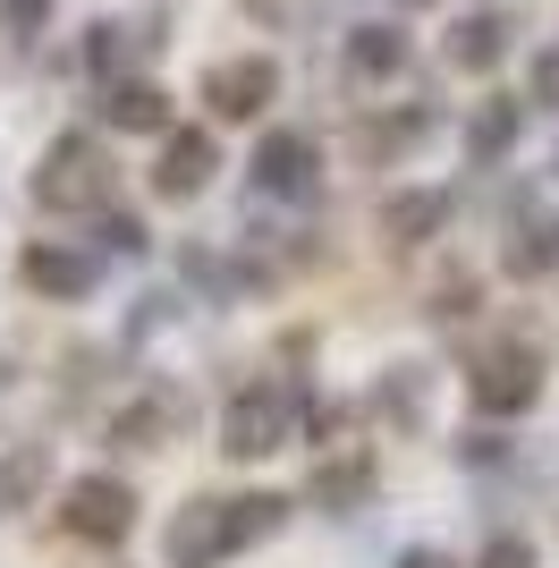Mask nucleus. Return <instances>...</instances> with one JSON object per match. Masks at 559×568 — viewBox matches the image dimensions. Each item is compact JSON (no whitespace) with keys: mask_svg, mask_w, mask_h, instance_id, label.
<instances>
[{"mask_svg":"<svg viewBox=\"0 0 559 568\" xmlns=\"http://www.w3.org/2000/svg\"><path fill=\"white\" fill-rule=\"evenodd\" d=\"M288 526V500L280 493H237V500H186L170 518V568H221L246 544H272Z\"/></svg>","mask_w":559,"mask_h":568,"instance_id":"1","label":"nucleus"},{"mask_svg":"<svg viewBox=\"0 0 559 568\" xmlns=\"http://www.w3.org/2000/svg\"><path fill=\"white\" fill-rule=\"evenodd\" d=\"M517 281H551L559 272V213H517L509 230V255H500Z\"/></svg>","mask_w":559,"mask_h":568,"instance_id":"13","label":"nucleus"},{"mask_svg":"<svg viewBox=\"0 0 559 568\" xmlns=\"http://www.w3.org/2000/svg\"><path fill=\"white\" fill-rule=\"evenodd\" d=\"M246 9H255V18H280V26H297V18H305V0H246Z\"/></svg>","mask_w":559,"mask_h":568,"instance_id":"23","label":"nucleus"},{"mask_svg":"<svg viewBox=\"0 0 559 568\" xmlns=\"http://www.w3.org/2000/svg\"><path fill=\"white\" fill-rule=\"evenodd\" d=\"M93 281H102V263L85 246H34L26 255V288H43V297H93Z\"/></svg>","mask_w":559,"mask_h":568,"instance_id":"9","label":"nucleus"},{"mask_svg":"<svg viewBox=\"0 0 559 568\" xmlns=\"http://www.w3.org/2000/svg\"><path fill=\"white\" fill-rule=\"evenodd\" d=\"M339 60H348V77H356V85H382V77H398V69H407V34H398L390 18H373V26H356L348 43H339Z\"/></svg>","mask_w":559,"mask_h":568,"instance_id":"10","label":"nucleus"},{"mask_svg":"<svg viewBox=\"0 0 559 568\" xmlns=\"http://www.w3.org/2000/svg\"><path fill=\"white\" fill-rule=\"evenodd\" d=\"M280 94V69L263 60V51H246V60H221V69L204 77V102L212 119H263V102Z\"/></svg>","mask_w":559,"mask_h":568,"instance_id":"7","label":"nucleus"},{"mask_svg":"<svg viewBox=\"0 0 559 568\" xmlns=\"http://www.w3.org/2000/svg\"><path fill=\"white\" fill-rule=\"evenodd\" d=\"M60 526L85 535V544H128V526H136V493H128L119 475H77L69 493H60Z\"/></svg>","mask_w":559,"mask_h":568,"instance_id":"4","label":"nucleus"},{"mask_svg":"<svg viewBox=\"0 0 559 568\" xmlns=\"http://www.w3.org/2000/svg\"><path fill=\"white\" fill-rule=\"evenodd\" d=\"M297 425H305V390L297 382H246V390L230 399V416H221V450L230 458H272V450L297 442Z\"/></svg>","mask_w":559,"mask_h":568,"instance_id":"2","label":"nucleus"},{"mask_svg":"<svg viewBox=\"0 0 559 568\" xmlns=\"http://www.w3.org/2000/svg\"><path fill=\"white\" fill-rule=\"evenodd\" d=\"M433 136V111H407V119H373L365 128V153H407V144Z\"/></svg>","mask_w":559,"mask_h":568,"instance_id":"19","label":"nucleus"},{"mask_svg":"<svg viewBox=\"0 0 559 568\" xmlns=\"http://www.w3.org/2000/svg\"><path fill=\"white\" fill-rule=\"evenodd\" d=\"M314 179H323V153H314V136H297V128H272V136L255 144V195L305 204V195H314Z\"/></svg>","mask_w":559,"mask_h":568,"instance_id":"6","label":"nucleus"},{"mask_svg":"<svg viewBox=\"0 0 559 568\" xmlns=\"http://www.w3.org/2000/svg\"><path fill=\"white\" fill-rule=\"evenodd\" d=\"M43 475H51L43 442H18V450L0 458V509H26V500L43 493Z\"/></svg>","mask_w":559,"mask_h":568,"instance_id":"18","label":"nucleus"},{"mask_svg":"<svg viewBox=\"0 0 559 568\" xmlns=\"http://www.w3.org/2000/svg\"><path fill=\"white\" fill-rule=\"evenodd\" d=\"M466 399L484 407V416H526V407L542 399V356H535V348H500V356H484V365L466 374Z\"/></svg>","mask_w":559,"mask_h":568,"instance_id":"5","label":"nucleus"},{"mask_svg":"<svg viewBox=\"0 0 559 568\" xmlns=\"http://www.w3.org/2000/svg\"><path fill=\"white\" fill-rule=\"evenodd\" d=\"M102 246H111V255H144L153 237H144V221H136V213H119V204H102Z\"/></svg>","mask_w":559,"mask_h":568,"instance_id":"20","label":"nucleus"},{"mask_svg":"<svg viewBox=\"0 0 559 568\" xmlns=\"http://www.w3.org/2000/svg\"><path fill=\"white\" fill-rule=\"evenodd\" d=\"M551 170H559V153H551Z\"/></svg>","mask_w":559,"mask_h":568,"instance_id":"27","label":"nucleus"},{"mask_svg":"<svg viewBox=\"0 0 559 568\" xmlns=\"http://www.w3.org/2000/svg\"><path fill=\"white\" fill-rule=\"evenodd\" d=\"M9 18H18V34H34V18H43V0H9Z\"/></svg>","mask_w":559,"mask_h":568,"instance_id":"24","label":"nucleus"},{"mask_svg":"<svg viewBox=\"0 0 559 568\" xmlns=\"http://www.w3.org/2000/svg\"><path fill=\"white\" fill-rule=\"evenodd\" d=\"M509 60V18H458L449 26V69H466V77H484V69H500Z\"/></svg>","mask_w":559,"mask_h":568,"instance_id":"14","label":"nucleus"},{"mask_svg":"<svg viewBox=\"0 0 559 568\" xmlns=\"http://www.w3.org/2000/svg\"><path fill=\"white\" fill-rule=\"evenodd\" d=\"M373 484H382V475H373V458H365V450L323 458V467H314V509H331V518H356V509L373 500Z\"/></svg>","mask_w":559,"mask_h":568,"instance_id":"11","label":"nucleus"},{"mask_svg":"<svg viewBox=\"0 0 559 568\" xmlns=\"http://www.w3.org/2000/svg\"><path fill=\"white\" fill-rule=\"evenodd\" d=\"M111 187H119L111 153H102L93 136H60L43 153V170H34V204H43V213H102Z\"/></svg>","mask_w":559,"mask_h":568,"instance_id":"3","label":"nucleus"},{"mask_svg":"<svg viewBox=\"0 0 559 568\" xmlns=\"http://www.w3.org/2000/svg\"><path fill=\"white\" fill-rule=\"evenodd\" d=\"M559 102V51H542L535 60V111H551Z\"/></svg>","mask_w":559,"mask_h":568,"instance_id":"22","label":"nucleus"},{"mask_svg":"<svg viewBox=\"0 0 559 568\" xmlns=\"http://www.w3.org/2000/svg\"><path fill=\"white\" fill-rule=\"evenodd\" d=\"M382 416H390V425H407V433L433 416V382H424V365H398V374L382 382Z\"/></svg>","mask_w":559,"mask_h":568,"instance_id":"17","label":"nucleus"},{"mask_svg":"<svg viewBox=\"0 0 559 568\" xmlns=\"http://www.w3.org/2000/svg\"><path fill=\"white\" fill-rule=\"evenodd\" d=\"M382 230H390V246H433V237L449 230V195L441 187H407L382 204Z\"/></svg>","mask_w":559,"mask_h":568,"instance_id":"12","label":"nucleus"},{"mask_svg":"<svg viewBox=\"0 0 559 568\" xmlns=\"http://www.w3.org/2000/svg\"><path fill=\"white\" fill-rule=\"evenodd\" d=\"M398 9H424V0H398Z\"/></svg>","mask_w":559,"mask_h":568,"instance_id":"26","label":"nucleus"},{"mask_svg":"<svg viewBox=\"0 0 559 568\" xmlns=\"http://www.w3.org/2000/svg\"><path fill=\"white\" fill-rule=\"evenodd\" d=\"M212 170H221V144H212L204 128H170L162 162H153V195L186 204V195H204V187H212Z\"/></svg>","mask_w":559,"mask_h":568,"instance_id":"8","label":"nucleus"},{"mask_svg":"<svg viewBox=\"0 0 559 568\" xmlns=\"http://www.w3.org/2000/svg\"><path fill=\"white\" fill-rule=\"evenodd\" d=\"M517 128H526V102H475V119H466V162H500L517 144Z\"/></svg>","mask_w":559,"mask_h":568,"instance_id":"16","label":"nucleus"},{"mask_svg":"<svg viewBox=\"0 0 559 568\" xmlns=\"http://www.w3.org/2000/svg\"><path fill=\"white\" fill-rule=\"evenodd\" d=\"M398 568H449V560H441V551H407Z\"/></svg>","mask_w":559,"mask_h":568,"instance_id":"25","label":"nucleus"},{"mask_svg":"<svg viewBox=\"0 0 559 568\" xmlns=\"http://www.w3.org/2000/svg\"><path fill=\"white\" fill-rule=\"evenodd\" d=\"M475 568H542V560H535V544H526V535H491Z\"/></svg>","mask_w":559,"mask_h":568,"instance_id":"21","label":"nucleus"},{"mask_svg":"<svg viewBox=\"0 0 559 568\" xmlns=\"http://www.w3.org/2000/svg\"><path fill=\"white\" fill-rule=\"evenodd\" d=\"M102 119H111V128H128V136H153V128H170V94L162 85H128V77H119L111 94H102Z\"/></svg>","mask_w":559,"mask_h":568,"instance_id":"15","label":"nucleus"}]
</instances>
